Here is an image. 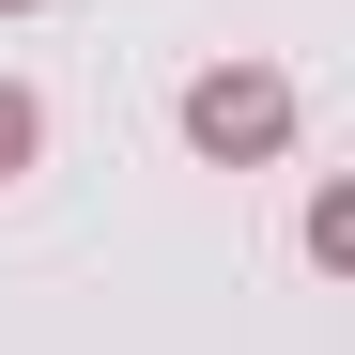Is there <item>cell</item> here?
<instances>
[{
    "mask_svg": "<svg viewBox=\"0 0 355 355\" xmlns=\"http://www.w3.org/2000/svg\"><path fill=\"white\" fill-rule=\"evenodd\" d=\"M186 155L201 170H278L293 155V78L278 62H201L186 78Z\"/></svg>",
    "mask_w": 355,
    "mask_h": 355,
    "instance_id": "1",
    "label": "cell"
},
{
    "mask_svg": "<svg viewBox=\"0 0 355 355\" xmlns=\"http://www.w3.org/2000/svg\"><path fill=\"white\" fill-rule=\"evenodd\" d=\"M309 263L355 278V186H309Z\"/></svg>",
    "mask_w": 355,
    "mask_h": 355,
    "instance_id": "2",
    "label": "cell"
},
{
    "mask_svg": "<svg viewBox=\"0 0 355 355\" xmlns=\"http://www.w3.org/2000/svg\"><path fill=\"white\" fill-rule=\"evenodd\" d=\"M31 155H46V108H31V78H0V186H16Z\"/></svg>",
    "mask_w": 355,
    "mask_h": 355,
    "instance_id": "3",
    "label": "cell"
},
{
    "mask_svg": "<svg viewBox=\"0 0 355 355\" xmlns=\"http://www.w3.org/2000/svg\"><path fill=\"white\" fill-rule=\"evenodd\" d=\"M0 16H31V0H0Z\"/></svg>",
    "mask_w": 355,
    "mask_h": 355,
    "instance_id": "4",
    "label": "cell"
}]
</instances>
